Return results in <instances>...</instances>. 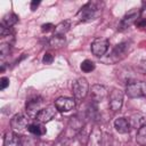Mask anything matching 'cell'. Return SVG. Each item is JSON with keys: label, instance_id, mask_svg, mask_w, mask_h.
Masks as SVG:
<instances>
[{"label": "cell", "instance_id": "1", "mask_svg": "<svg viewBox=\"0 0 146 146\" xmlns=\"http://www.w3.org/2000/svg\"><path fill=\"white\" fill-rule=\"evenodd\" d=\"M102 8H103V2H100V1H89L84 6L81 7V9L78 11L75 18H78L80 22L91 21V19H94L98 16Z\"/></svg>", "mask_w": 146, "mask_h": 146}, {"label": "cell", "instance_id": "2", "mask_svg": "<svg viewBox=\"0 0 146 146\" xmlns=\"http://www.w3.org/2000/svg\"><path fill=\"white\" fill-rule=\"evenodd\" d=\"M125 95L130 98H139L146 96V82L144 81H133L127 84Z\"/></svg>", "mask_w": 146, "mask_h": 146}, {"label": "cell", "instance_id": "3", "mask_svg": "<svg viewBox=\"0 0 146 146\" xmlns=\"http://www.w3.org/2000/svg\"><path fill=\"white\" fill-rule=\"evenodd\" d=\"M108 105L113 112L121 110L123 105V92L117 88H112L108 92Z\"/></svg>", "mask_w": 146, "mask_h": 146}, {"label": "cell", "instance_id": "4", "mask_svg": "<svg viewBox=\"0 0 146 146\" xmlns=\"http://www.w3.org/2000/svg\"><path fill=\"white\" fill-rule=\"evenodd\" d=\"M89 91V83L86 78H79L76 81L73 82L72 92L76 99H83Z\"/></svg>", "mask_w": 146, "mask_h": 146}, {"label": "cell", "instance_id": "5", "mask_svg": "<svg viewBox=\"0 0 146 146\" xmlns=\"http://www.w3.org/2000/svg\"><path fill=\"white\" fill-rule=\"evenodd\" d=\"M108 47H110V42L107 39H104V38H96L92 43H91V52L97 56V57H102L104 56L107 50H108Z\"/></svg>", "mask_w": 146, "mask_h": 146}, {"label": "cell", "instance_id": "6", "mask_svg": "<svg viewBox=\"0 0 146 146\" xmlns=\"http://www.w3.org/2000/svg\"><path fill=\"white\" fill-rule=\"evenodd\" d=\"M31 124V121H30V115H25L23 113H18V114H15L13 116V119L10 120V125L13 129L15 130H18V131H22L24 129H27V127Z\"/></svg>", "mask_w": 146, "mask_h": 146}, {"label": "cell", "instance_id": "7", "mask_svg": "<svg viewBox=\"0 0 146 146\" xmlns=\"http://www.w3.org/2000/svg\"><path fill=\"white\" fill-rule=\"evenodd\" d=\"M108 95L107 89L102 84H94L90 88V98L92 103H99L105 99V97Z\"/></svg>", "mask_w": 146, "mask_h": 146}, {"label": "cell", "instance_id": "8", "mask_svg": "<svg viewBox=\"0 0 146 146\" xmlns=\"http://www.w3.org/2000/svg\"><path fill=\"white\" fill-rule=\"evenodd\" d=\"M55 107L62 113L70 112L75 107V100L70 97H59L55 100Z\"/></svg>", "mask_w": 146, "mask_h": 146}, {"label": "cell", "instance_id": "9", "mask_svg": "<svg viewBox=\"0 0 146 146\" xmlns=\"http://www.w3.org/2000/svg\"><path fill=\"white\" fill-rule=\"evenodd\" d=\"M128 50H129V42H121V43H119L114 47V49L112 50V54L110 55L108 59L111 62H117V60L122 59L125 56Z\"/></svg>", "mask_w": 146, "mask_h": 146}, {"label": "cell", "instance_id": "10", "mask_svg": "<svg viewBox=\"0 0 146 146\" xmlns=\"http://www.w3.org/2000/svg\"><path fill=\"white\" fill-rule=\"evenodd\" d=\"M56 107L55 106H47L44 108H41V111L35 115V120L41 123H47L56 115Z\"/></svg>", "mask_w": 146, "mask_h": 146}, {"label": "cell", "instance_id": "11", "mask_svg": "<svg viewBox=\"0 0 146 146\" xmlns=\"http://www.w3.org/2000/svg\"><path fill=\"white\" fill-rule=\"evenodd\" d=\"M87 146H104V139H103V131L98 128L95 127L88 138Z\"/></svg>", "mask_w": 146, "mask_h": 146}, {"label": "cell", "instance_id": "12", "mask_svg": "<svg viewBox=\"0 0 146 146\" xmlns=\"http://www.w3.org/2000/svg\"><path fill=\"white\" fill-rule=\"evenodd\" d=\"M139 18V13L137 10H131L128 14H125L123 16V18L121 19L120 24H119V30L120 31H124L127 30L132 23H136V21Z\"/></svg>", "mask_w": 146, "mask_h": 146}, {"label": "cell", "instance_id": "13", "mask_svg": "<svg viewBox=\"0 0 146 146\" xmlns=\"http://www.w3.org/2000/svg\"><path fill=\"white\" fill-rule=\"evenodd\" d=\"M41 104H42V100L40 97H33V98L29 99L26 102V112H29L30 115L35 116L41 111V108H40Z\"/></svg>", "mask_w": 146, "mask_h": 146}, {"label": "cell", "instance_id": "14", "mask_svg": "<svg viewBox=\"0 0 146 146\" xmlns=\"http://www.w3.org/2000/svg\"><path fill=\"white\" fill-rule=\"evenodd\" d=\"M114 128L120 133H128L131 129V124L129 122V119L127 117H117L114 121Z\"/></svg>", "mask_w": 146, "mask_h": 146}, {"label": "cell", "instance_id": "15", "mask_svg": "<svg viewBox=\"0 0 146 146\" xmlns=\"http://www.w3.org/2000/svg\"><path fill=\"white\" fill-rule=\"evenodd\" d=\"M3 146H21V138L13 131H8L3 137Z\"/></svg>", "mask_w": 146, "mask_h": 146}, {"label": "cell", "instance_id": "16", "mask_svg": "<svg viewBox=\"0 0 146 146\" xmlns=\"http://www.w3.org/2000/svg\"><path fill=\"white\" fill-rule=\"evenodd\" d=\"M129 122L131 124V128H140L144 124H146V115L143 113H135L129 117Z\"/></svg>", "mask_w": 146, "mask_h": 146}, {"label": "cell", "instance_id": "17", "mask_svg": "<svg viewBox=\"0 0 146 146\" xmlns=\"http://www.w3.org/2000/svg\"><path fill=\"white\" fill-rule=\"evenodd\" d=\"M27 130L35 136H42L46 133V128L41 122H33L27 127Z\"/></svg>", "mask_w": 146, "mask_h": 146}, {"label": "cell", "instance_id": "18", "mask_svg": "<svg viewBox=\"0 0 146 146\" xmlns=\"http://www.w3.org/2000/svg\"><path fill=\"white\" fill-rule=\"evenodd\" d=\"M71 27V24L68 21H64V22H60L59 24H57L54 29L55 31V34L56 35H64Z\"/></svg>", "mask_w": 146, "mask_h": 146}, {"label": "cell", "instance_id": "19", "mask_svg": "<svg viewBox=\"0 0 146 146\" xmlns=\"http://www.w3.org/2000/svg\"><path fill=\"white\" fill-rule=\"evenodd\" d=\"M17 21H18V18H17V16H16L15 14H7V15L3 16V18H2L1 25H3V26H6V27L10 29L14 24L17 23Z\"/></svg>", "mask_w": 146, "mask_h": 146}, {"label": "cell", "instance_id": "20", "mask_svg": "<svg viewBox=\"0 0 146 146\" xmlns=\"http://www.w3.org/2000/svg\"><path fill=\"white\" fill-rule=\"evenodd\" d=\"M65 44V38L63 35H56L54 34L49 40V46L52 48H60Z\"/></svg>", "mask_w": 146, "mask_h": 146}, {"label": "cell", "instance_id": "21", "mask_svg": "<svg viewBox=\"0 0 146 146\" xmlns=\"http://www.w3.org/2000/svg\"><path fill=\"white\" fill-rule=\"evenodd\" d=\"M136 141L140 146H146V124L140 127L136 135Z\"/></svg>", "mask_w": 146, "mask_h": 146}, {"label": "cell", "instance_id": "22", "mask_svg": "<svg viewBox=\"0 0 146 146\" xmlns=\"http://www.w3.org/2000/svg\"><path fill=\"white\" fill-rule=\"evenodd\" d=\"M70 127L72 129H74V130H80L83 127V121L78 115H74L70 120Z\"/></svg>", "mask_w": 146, "mask_h": 146}, {"label": "cell", "instance_id": "23", "mask_svg": "<svg viewBox=\"0 0 146 146\" xmlns=\"http://www.w3.org/2000/svg\"><path fill=\"white\" fill-rule=\"evenodd\" d=\"M80 67H81V70L84 73H89V72H91V71L95 70V63L92 60H90V59H86V60H83L81 63V66Z\"/></svg>", "mask_w": 146, "mask_h": 146}, {"label": "cell", "instance_id": "24", "mask_svg": "<svg viewBox=\"0 0 146 146\" xmlns=\"http://www.w3.org/2000/svg\"><path fill=\"white\" fill-rule=\"evenodd\" d=\"M9 50H10V42H9V43L2 42V43L0 44V54H1L2 57L7 56V55L9 54Z\"/></svg>", "mask_w": 146, "mask_h": 146}, {"label": "cell", "instance_id": "25", "mask_svg": "<svg viewBox=\"0 0 146 146\" xmlns=\"http://www.w3.org/2000/svg\"><path fill=\"white\" fill-rule=\"evenodd\" d=\"M52 60H54V56H52L50 52H46V54L43 55V57H42V62H43L44 64H51Z\"/></svg>", "mask_w": 146, "mask_h": 146}, {"label": "cell", "instance_id": "26", "mask_svg": "<svg viewBox=\"0 0 146 146\" xmlns=\"http://www.w3.org/2000/svg\"><path fill=\"white\" fill-rule=\"evenodd\" d=\"M8 86H9V79L6 78V76H2V78L0 79V89L3 90V89H6Z\"/></svg>", "mask_w": 146, "mask_h": 146}, {"label": "cell", "instance_id": "27", "mask_svg": "<svg viewBox=\"0 0 146 146\" xmlns=\"http://www.w3.org/2000/svg\"><path fill=\"white\" fill-rule=\"evenodd\" d=\"M52 29H55V27H54V25H52L51 23H47V24H43V25L41 26V31H42L43 33H44V32L47 33V32L51 31Z\"/></svg>", "mask_w": 146, "mask_h": 146}, {"label": "cell", "instance_id": "28", "mask_svg": "<svg viewBox=\"0 0 146 146\" xmlns=\"http://www.w3.org/2000/svg\"><path fill=\"white\" fill-rule=\"evenodd\" d=\"M39 3H40V1H35V0L32 1V2H31V9H32V10H35V8L39 6Z\"/></svg>", "mask_w": 146, "mask_h": 146}, {"label": "cell", "instance_id": "29", "mask_svg": "<svg viewBox=\"0 0 146 146\" xmlns=\"http://www.w3.org/2000/svg\"><path fill=\"white\" fill-rule=\"evenodd\" d=\"M54 146H67V144H66V141H64V140H59L57 144H55Z\"/></svg>", "mask_w": 146, "mask_h": 146}]
</instances>
